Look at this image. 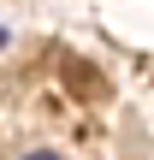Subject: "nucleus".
<instances>
[{
	"label": "nucleus",
	"mask_w": 154,
	"mask_h": 160,
	"mask_svg": "<svg viewBox=\"0 0 154 160\" xmlns=\"http://www.w3.org/2000/svg\"><path fill=\"white\" fill-rule=\"evenodd\" d=\"M24 160H59V154H47V148H36V154H24Z\"/></svg>",
	"instance_id": "nucleus-1"
},
{
	"label": "nucleus",
	"mask_w": 154,
	"mask_h": 160,
	"mask_svg": "<svg viewBox=\"0 0 154 160\" xmlns=\"http://www.w3.org/2000/svg\"><path fill=\"white\" fill-rule=\"evenodd\" d=\"M0 42H6V30H0Z\"/></svg>",
	"instance_id": "nucleus-2"
}]
</instances>
